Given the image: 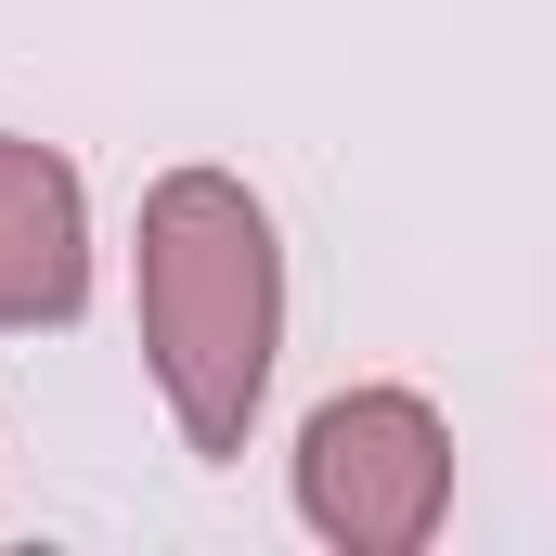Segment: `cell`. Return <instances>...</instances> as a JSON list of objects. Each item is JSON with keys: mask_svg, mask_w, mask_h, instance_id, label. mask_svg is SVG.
Listing matches in <instances>:
<instances>
[{"mask_svg": "<svg viewBox=\"0 0 556 556\" xmlns=\"http://www.w3.org/2000/svg\"><path fill=\"white\" fill-rule=\"evenodd\" d=\"M273 337H285V247L260 194L220 168H168L142 194V363L207 466L247 453L260 389H273Z\"/></svg>", "mask_w": 556, "mask_h": 556, "instance_id": "1", "label": "cell"}, {"mask_svg": "<svg viewBox=\"0 0 556 556\" xmlns=\"http://www.w3.org/2000/svg\"><path fill=\"white\" fill-rule=\"evenodd\" d=\"M298 505L350 556H415L453 505V440L415 389H350L298 427Z\"/></svg>", "mask_w": 556, "mask_h": 556, "instance_id": "2", "label": "cell"}, {"mask_svg": "<svg viewBox=\"0 0 556 556\" xmlns=\"http://www.w3.org/2000/svg\"><path fill=\"white\" fill-rule=\"evenodd\" d=\"M91 298V220H78V168L52 142L0 130V337L13 324H78Z\"/></svg>", "mask_w": 556, "mask_h": 556, "instance_id": "3", "label": "cell"}]
</instances>
